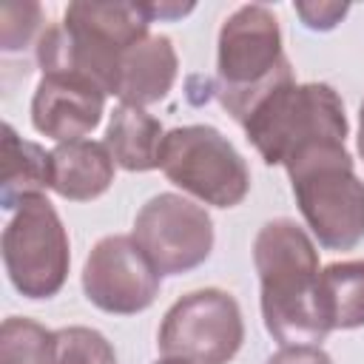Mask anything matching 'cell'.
I'll return each mask as SVG.
<instances>
[{
    "label": "cell",
    "instance_id": "obj_15",
    "mask_svg": "<svg viewBox=\"0 0 364 364\" xmlns=\"http://www.w3.org/2000/svg\"><path fill=\"white\" fill-rule=\"evenodd\" d=\"M51 188V151L23 139L9 122L3 125V176L0 205L17 210L23 199Z\"/></svg>",
    "mask_w": 364,
    "mask_h": 364
},
{
    "label": "cell",
    "instance_id": "obj_1",
    "mask_svg": "<svg viewBox=\"0 0 364 364\" xmlns=\"http://www.w3.org/2000/svg\"><path fill=\"white\" fill-rule=\"evenodd\" d=\"M262 318L282 344H321L330 327L318 307V250L293 219L264 222L253 242Z\"/></svg>",
    "mask_w": 364,
    "mask_h": 364
},
{
    "label": "cell",
    "instance_id": "obj_6",
    "mask_svg": "<svg viewBox=\"0 0 364 364\" xmlns=\"http://www.w3.org/2000/svg\"><path fill=\"white\" fill-rule=\"evenodd\" d=\"M162 173L213 208H233L250 191V171L233 142L213 125H179L162 139Z\"/></svg>",
    "mask_w": 364,
    "mask_h": 364
},
{
    "label": "cell",
    "instance_id": "obj_19",
    "mask_svg": "<svg viewBox=\"0 0 364 364\" xmlns=\"http://www.w3.org/2000/svg\"><path fill=\"white\" fill-rule=\"evenodd\" d=\"M40 23H43V9L37 3H3V9H0V46H3V51L26 48L37 37Z\"/></svg>",
    "mask_w": 364,
    "mask_h": 364
},
{
    "label": "cell",
    "instance_id": "obj_9",
    "mask_svg": "<svg viewBox=\"0 0 364 364\" xmlns=\"http://www.w3.org/2000/svg\"><path fill=\"white\" fill-rule=\"evenodd\" d=\"M131 236L162 276L188 273L213 250L210 213L179 193L151 196L139 208Z\"/></svg>",
    "mask_w": 364,
    "mask_h": 364
},
{
    "label": "cell",
    "instance_id": "obj_22",
    "mask_svg": "<svg viewBox=\"0 0 364 364\" xmlns=\"http://www.w3.org/2000/svg\"><path fill=\"white\" fill-rule=\"evenodd\" d=\"M145 11L151 20H173V17H182L188 11H193V3H145Z\"/></svg>",
    "mask_w": 364,
    "mask_h": 364
},
{
    "label": "cell",
    "instance_id": "obj_10",
    "mask_svg": "<svg viewBox=\"0 0 364 364\" xmlns=\"http://www.w3.org/2000/svg\"><path fill=\"white\" fill-rule=\"evenodd\" d=\"M159 284L162 273L134 236H102L82 264V293L105 313L134 316L148 310L159 296Z\"/></svg>",
    "mask_w": 364,
    "mask_h": 364
},
{
    "label": "cell",
    "instance_id": "obj_11",
    "mask_svg": "<svg viewBox=\"0 0 364 364\" xmlns=\"http://www.w3.org/2000/svg\"><path fill=\"white\" fill-rule=\"evenodd\" d=\"M105 114V91L68 74H43L31 97V125L60 142L85 139Z\"/></svg>",
    "mask_w": 364,
    "mask_h": 364
},
{
    "label": "cell",
    "instance_id": "obj_12",
    "mask_svg": "<svg viewBox=\"0 0 364 364\" xmlns=\"http://www.w3.org/2000/svg\"><path fill=\"white\" fill-rule=\"evenodd\" d=\"M179 74V57L165 34H148L134 43L119 60L117 97L122 105H154L168 97Z\"/></svg>",
    "mask_w": 364,
    "mask_h": 364
},
{
    "label": "cell",
    "instance_id": "obj_2",
    "mask_svg": "<svg viewBox=\"0 0 364 364\" xmlns=\"http://www.w3.org/2000/svg\"><path fill=\"white\" fill-rule=\"evenodd\" d=\"M145 3H68L63 23L48 26L37 40L43 74H68L94 82L117 97L122 54L148 37Z\"/></svg>",
    "mask_w": 364,
    "mask_h": 364
},
{
    "label": "cell",
    "instance_id": "obj_14",
    "mask_svg": "<svg viewBox=\"0 0 364 364\" xmlns=\"http://www.w3.org/2000/svg\"><path fill=\"white\" fill-rule=\"evenodd\" d=\"M165 134L168 131L162 128V122L156 117H151L145 108L119 102L108 117L105 145L119 168L142 173V171L159 168Z\"/></svg>",
    "mask_w": 364,
    "mask_h": 364
},
{
    "label": "cell",
    "instance_id": "obj_20",
    "mask_svg": "<svg viewBox=\"0 0 364 364\" xmlns=\"http://www.w3.org/2000/svg\"><path fill=\"white\" fill-rule=\"evenodd\" d=\"M293 9L301 17V23L307 28H313V31H330V28H336L347 17V11H350L347 3H296Z\"/></svg>",
    "mask_w": 364,
    "mask_h": 364
},
{
    "label": "cell",
    "instance_id": "obj_23",
    "mask_svg": "<svg viewBox=\"0 0 364 364\" xmlns=\"http://www.w3.org/2000/svg\"><path fill=\"white\" fill-rule=\"evenodd\" d=\"M355 148H358V156L364 159V102L358 108V139H355Z\"/></svg>",
    "mask_w": 364,
    "mask_h": 364
},
{
    "label": "cell",
    "instance_id": "obj_13",
    "mask_svg": "<svg viewBox=\"0 0 364 364\" xmlns=\"http://www.w3.org/2000/svg\"><path fill=\"white\" fill-rule=\"evenodd\" d=\"M114 156L105 142L74 139L51 151V191L71 202H91L114 182Z\"/></svg>",
    "mask_w": 364,
    "mask_h": 364
},
{
    "label": "cell",
    "instance_id": "obj_21",
    "mask_svg": "<svg viewBox=\"0 0 364 364\" xmlns=\"http://www.w3.org/2000/svg\"><path fill=\"white\" fill-rule=\"evenodd\" d=\"M267 364H333V358L321 350V344H287L276 350Z\"/></svg>",
    "mask_w": 364,
    "mask_h": 364
},
{
    "label": "cell",
    "instance_id": "obj_24",
    "mask_svg": "<svg viewBox=\"0 0 364 364\" xmlns=\"http://www.w3.org/2000/svg\"><path fill=\"white\" fill-rule=\"evenodd\" d=\"M154 364H188V361H182V358H159V361H154Z\"/></svg>",
    "mask_w": 364,
    "mask_h": 364
},
{
    "label": "cell",
    "instance_id": "obj_18",
    "mask_svg": "<svg viewBox=\"0 0 364 364\" xmlns=\"http://www.w3.org/2000/svg\"><path fill=\"white\" fill-rule=\"evenodd\" d=\"M54 364H117L114 344L94 327L54 330Z\"/></svg>",
    "mask_w": 364,
    "mask_h": 364
},
{
    "label": "cell",
    "instance_id": "obj_3",
    "mask_svg": "<svg viewBox=\"0 0 364 364\" xmlns=\"http://www.w3.org/2000/svg\"><path fill=\"white\" fill-rule=\"evenodd\" d=\"M250 145L267 165H287L318 145H344L347 117L338 91L327 82H282L264 94L242 122Z\"/></svg>",
    "mask_w": 364,
    "mask_h": 364
},
{
    "label": "cell",
    "instance_id": "obj_4",
    "mask_svg": "<svg viewBox=\"0 0 364 364\" xmlns=\"http://www.w3.org/2000/svg\"><path fill=\"white\" fill-rule=\"evenodd\" d=\"M290 80L276 14L262 3L239 6L219 28L216 97L222 108L242 125L264 94Z\"/></svg>",
    "mask_w": 364,
    "mask_h": 364
},
{
    "label": "cell",
    "instance_id": "obj_17",
    "mask_svg": "<svg viewBox=\"0 0 364 364\" xmlns=\"http://www.w3.org/2000/svg\"><path fill=\"white\" fill-rule=\"evenodd\" d=\"M0 364H54V330L26 316L0 324Z\"/></svg>",
    "mask_w": 364,
    "mask_h": 364
},
{
    "label": "cell",
    "instance_id": "obj_8",
    "mask_svg": "<svg viewBox=\"0 0 364 364\" xmlns=\"http://www.w3.org/2000/svg\"><path fill=\"white\" fill-rule=\"evenodd\" d=\"M245 341V318L239 301L219 287L191 290L176 299L156 333L165 358L188 364H228Z\"/></svg>",
    "mask_w": 364,
    "mask_h": 364
},
{
    "label": "cell",
    "instance_id": "obj_16",
    "mask_svg": "<svg viewBox=\"0 0 364 364\" xmlns=\"http://www.w3.org/2000/svg\"><path fill=\"white\" fill-rule=\"evenodd\" d=\"M318 307L330 330L364 327V259L333 262L321 267Z\"/></svg>",
    "mask_w": 364,
    "mask_h": 364
},
{
    "label": "cell",
    "instance_id": "obj_5",
    "mask_svg": "<svg viewBox=\"0 0 364 364\" xmlns=\"http://www.w3.org/2000/svg\"><path fill=\"white\" fill-rule=\"evenodd\" d=\"M296 205L327 250H350L364 239V182L344 145H318L287 165Z\"/></svg>",
    "mask_w": 364,
    "mask_h": 364
},
{
    "label": "cell",
    "instance_id": "obj_7",
    "mask_svg": "<svg viewBox=\"0 0 364 364\" xmlns=\"http://www.w3.org/2000/svg\"><path fill=\"white\" fill-rule=\"evenodd\" d=\"M3 264L26 299H51L63 290L71 264L65 225L46 193L20 202L3 230Z\"/></svg>",
    "mask_w": 364,
    "mask_h": 364
}]
</instances>
